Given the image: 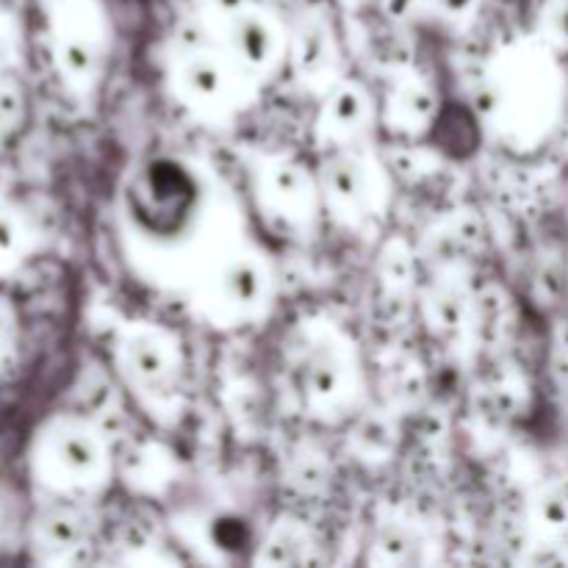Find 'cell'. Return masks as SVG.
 <instances>
[{
	"instance_id": "obj_1",
	"label": "cell",
	"mask_w": 568,
	"mask_h": 568,
	"mask_svg": "<svg viewBox=\"0 0 568 568\" xmlns=\"http://www.w3.org/2000/svg\"><path fill=\"white\" fill-rule=\"evenodd\" d=\"M205 216V189L194 166L159 155L139 166L125 189V220L133 236L153 247L181 250Z\"/></svg>"
},
{
	"instance_id": "obj_2",
	"label": "cell",
	"mask_w": 568,
	"mask_h": 568,
	"mask_svg": "<svg viewBox=\"0 0 568 568\" xmlns=\"http://www.w3.org/2000/svg\"><path fill=\"white\" fill-rule=\"evenodd\" d=\"M33 483L55 497H75L100 488L109 475V453L94 427L75 416H53L28 449Z\"/></svg>"
},
{
	"instance_id": "obj_3",
	"label": "cell",
	"mask_w": 568,
	"mask_h": 568,
	"mask_svg": "<svg viewBox=\"0 0 568 568\" xmlns=\"http://www.w3.org/2000/svg\"><path fill=\"white\" fill-rule=\"evenodd\" d=\"M53 61L72 92L94 87L103 67V20L89 0H61L50 26Z\"/></svg>"
},
{
	"instance_id": "obj_4",
	"label": "cell",
	"mask_w": 568,
	"mask_h": 568,
	"mask_svg": "<svg viewBox=\"0 0 568 568\" xmlns=\"http://www.w3.org/2000/svg\"><path fill=\"white\" fill-rule=\"evenodd\" d=\"M178 78H181L183 94L194 105L205 111H222L236 103V92L244 81V72L233 64L227 53L197 50V53L183 59Z\"/></svg>"
},
{
	"instance_id": "obj_5",
	"label": "cell",
	"mask_w": 568,
	"mask_h": 568,
	"mask_svg": "<svg viewBox=\"0 0 568 568\" xmlns=\"http://www.w3.org/2000/svg\"><path fill=\"white\" fill-rule=\"evenodd\" d=\"M270 277L258 255H231L216 266L209 286V303L225 316L253 314L264 305Z\"/></svg>"
},
{
	"instance_id": "obj_6",
	"label": "cell",
	"mask_w": 568,
	"mask_h": 568,
	"mask_svg": "<svg viewBox=\"0 0 568 568\" xmlns=\"http://www.w3.org/2000/svg\"><path fill=\"white\" fill-rule=\"evenodd\" d=\"M225 28L227 55L244 75H258L275 64L283 42L275 20L266 11L244 6L239 14L227 17Z\"/></svg>"
},
{
	"instance_id": "obj_7",
	"label": "cell",
	"mask_w": 568,
	"mask_h": 568,
	"mask_svg": "<svg viewBox=\"0 0 568 568\" xmlns=\"http://www.w3.org/2000/svg\"><path fill=\"white\" fill-rule=\"evenodd\" d=\"M120 364L122 372L131 377L136 386L153 388L166 386V383L175 377L178 366V349L175 344L170 342V336H164L161 331H150V327H142V331H133L122 338L120 344Z\"/></svg>"
},
{
	"instance_id": "obj_8",
	"label": "cell",
	"mask_w": 568,
	"mask_h": 568,
	"mask_svg": "<svg viewBox=\"0 0 568 568\" xmlns=\"http://www.w3.org/2000/svg\"><path fill=\"white\" fill-rule=\"evenodd\" d=\"M322 189L333 209L353 214L372 203V172L358 155L338 153L322 166Z\"/></svg>"
},
{
	"instance_id": "obj_9",
	"label": "cell",
	"mask_w": 568,
	"mask_h": 568,
	"mask_svg": "<svg viewBox=\"0 0 568 568\" xmlns=\"http://www.w3.org/2000/svg\"><path fill=\"white\" fill-rule=\"evenodd\" d=\"M87 538V527L83 519L72 508H55L42 510L31 525V549L37 560H64L72 552H78Z\"/></svg>"
},
{
	"instance_id": "obj_10",
	"label": "cell",
	"mask_w": 568,
	"mask_h": 568,
	"mask_svg": "<svg viewBox=\"0 0 568 568\" xmlns=\"http://www.w3.org/2000/svg\"><path fill=\"white\" fill-rule=\"evenodd\" d=\"M349 366L338 347H314L303 361V392L314 405H336L347 397Z\"/></svg>"
},
{
	"instance_id": "obj_11",
	"label": "cell",
	"mask_w": 568,
	"mask_h": 568,
	"mask_svg": "<svg viewBox=\"0 0 568 568\" xmlns=\"http://www.w3.org/2000/svg\"><path fill=\"white\" fill-rule=\"evenodd\" d=\"M266 197L275 203L288 220H300L303 214H311L314 209V183L305 175L303 166L292 164V161H281L266 172Z\"/></svg>"
},
{
	"instance_id": "obj_12",
	"label": "cell",
	"mask_w": 568,
	"mask_h": 568,
	"mask_svg": "<svg viewBox=\"0 0 568 568\" xmlns=\"http://www.w3.org/2000/svg\"><path fill=\"white\" fill-rule=\"evenodd\" d=\"M369 120V100L355 83H338L322 109V125L333 136H353Z\"/></svg>"
},
{
	"instance_id": "obj_13",
	"label": "cell",
	"mask_w": 568,
	"mask_h": 568,
	"mask_svg": "<svg viewBox=\"0 0 568 568\" xmlns=\"http://www.w3.org/2000/svg\"><path fill=\"white\" fill-rule=\"evenodd\" d=\"M438 114V103L436 94L430 92L422 83H405V87L397 89V94L388 103V116H392L394 128L399 131H425Z\"/></svg>"
},
{
	"instance_id": "obj_14",
	"label": "cell",
	"mask_w": 568,
	"mask_h": 568,
	"mask_svg": "<svg viewBox=\"0 0 568 568\" xmlns=\"http://www.w3.org/2000/svg\"><path fill=\"white\" fill-rule=\"evenodd\" d=\"M31 227L22 211L9 200H0V277L11 275L31 253Z\"/></svg>"
},
{
	"instance_id": "obj_15",
	"label": "cell",
	"mask_w": 568,
	"mask_h": 568,
	"mask_svg": "<svg viewBox=\"0 0 568 568\" xmlns=\"http://www.w3.org/2000/svg\"><path fill=\"white\" fill-rule=\"evenodd\" d=\"M292 64L303 78H320L333 64V44L325 28L303 26L294 33Z\"/></svg>"
},
{
	"instance_id": "obj_16",
	"label": "cell",
	"mask_w": 568,
	"mask_h": 568,
	"mask_svg": "<svg viewBox=\"0 0 568 568\" xmlns=\"http://www.w3.org/2000/svg\"><path fill=\"white\" fill-rule=\"evenodd\" d=\"M532 525L547 536H564L568 532V494L558 488H547L532 499Z\"/></svg>"
},
{
	"instance_id": "obj_17",
	"label": "cell",
	"mask_w": 568,
	"mask_h": 568,
	"mask_svg": "<svg viewBox=\"0 0 568 568\" xmlns=\"http://www.w3.org/2000/svg\"><path fill=\"white\" fill-rule=\"evenodd\" d=\"M26 120V92L11 70H0V131L11 133Z\"/></svg>"
},
{
	"instance_id": "obj_18",
	"label": "cell",
	"mask_w": 568,
	"mask_h": 568,
	"mask_svg": "<svg viewBox=\"0 0 568 568\" xmlns=\"http://www.w3.org/2000/svg\"><path fill=\"white\" fill-rule=\"evenodd\" d=\"M377 549L386 555L388 564H414L419 558V544L403 527H388L386 532H381L377 538Z\"/></svg>"
},
{
	"instance_id": "obj_19",
	"label": "cell",
	"mask_w": 568,
	"mask_h": 568,
	"mask_svg": "<svg viewBox=\"0 0 568 568\" xmlns=\"http://www.w3.org/2000/svg\"><path fill=\"white\" fill-rule=\"evenodd\" d=\"M211 541L222 552H233V549H242L250 541L247 521H242L239 516H216L211 521Z\"/></svg>"
},
{
	"instance_id": "obj_20",
	"label": "cell",
	"mask_w": 568,
	"mask_h": 568,
	"mask_svg": "<svg viewBox=\"0 0 568 568\" xmlns=\"http://www.w3.org/2000/svg\"><path fill=\"white\" fill-rule=\"evenodd\" d=\"M17 349V316L6 297H0V369L14 358Z\"/></svg>"
},
{
	"instance_id": "obj_21",
	"label": "cell",
	"mask_w": 568,
	"mask_h": 568,
	"mask_svg": "<svg viewBox=\"0 0 568 568\" xmlns=\"http://www.w3.org/2000/svg\"><path fill=\"white\" fill-rule=\"evenodd\" d=\"M17 37L14 28H11V17L0 9V70H11L17 55Z\"/></svg>"
},
{
	"instance_id": "obj_22",
	"label": "cell",
	"mask_w": 568,
	"mask_h": 568,
	"mask_svg": "<svg viewBox=\"0 0 568 568\" xmlns=\"http://www.w3.org/2000/svg\"><path fill=\"white\" fill-rule=\"evenodd\" d=\"M422 6H425V0H383L386 14L397 22L414 20V17L422 11Z\"/></svg>"
},
{
	"instance_id": "obj_23",
	"label": "cell",
	"mask_w": 568,
	"mask_h": 568,
	"mask_svg": "<svg viewBox=\"0 0 568 568\" xmlns=\"http://www.w3.org/2000/svg\"><path fill=\"white\" fill-rule=\"evenodd\" d=\"M247 6V0H209V9L211 14L222 17V20H227V17L239 14V11Z\"/></svg>"
},
{
	"instance_id": "obj_24",
	"label": "cell",
	"mask_w": 568,
	"mask_h": 568,
	"mask_svg": "<svg viewBox=\"0 0 568 568\" xmlns=\"http://www.w3.org/2000/svg\"><path fill=\"white\" fill-rule=\"evenodd\" d=\"M480 0H438V9L447 17H466L469 11H475V6Z\"/></svg>"
},
{
	"instance_id": "obj_25",
	"label": "cell",
	"mask_w": 568,
	"mask_h": 568,
	"mask_svg": "<svg viewBox=\"0 0 568 568\" xmlns=\"http://www.w3.org/2000/svg\"><path fill=\"white\" fill-rule=\"evenodd\" d=\"M9 530H11V505H9V497H6V491L0 488V544L6 541Z\"/></svg>"
},
{
	"instance_id": "obj_26",
	"label": "cell",
	"mask_w": 568,
	"mask_h": 568,
	"mask_svg": "<svg viewBox=\"0 0 568 568\" xmlns=\"http://www.w3.org/2000/svg\"><path fill=\"white\" fill-rule=\"evenodd\" d=\"M0 136H3V131H0Z\"/></svg>"
}]
</instances>
